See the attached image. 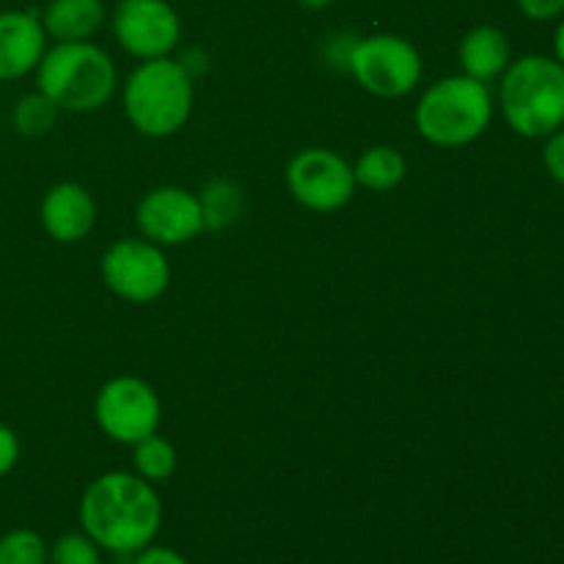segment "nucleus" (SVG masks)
I'll return each instance as SVG.
<instances>
[{
	"mask_svg": "<svg viewBox=\"0 0 564 564\" xmlns=\"http://www.w3.org/2000/svg\"><path fill=\"white\" fill-rule=\"evenodd\" d=\"M47 39L55 42H88L105 25L102 0H50L42 14Z\"/></svg>",
	"mask_w": 564,
	"mask_h": 564,
	"instance_id": "2eb2a0df",
	"label": "nucleus"
},
{
	"mask_svg": "<svg viewBox=\"0 0 564 564\" xmlns=\"http://www.w3.org/2000/svg\"><path fill=\"white\" fill-rule=\"evenodd\" d=\"M347 72L358 86L380 99L408 97L422 83V53L397 33H372L356 39L347 61Z\"/></svg>",
	"mask_w": 564,
	"mask_h": 564,
	"instance_id": "423d86ee",
	"label": "nucleus"
},
{
	"mask_svg": "<svg viewBox=\"0 0 564 564\" xmlns=\"http://www.w3.org/2000/svg\"><path fill=\"white\" fill-rule=\"evenodd\" d=\"M119 86V69L99 44L55 42L36 66V88L66 113L105 108Z\"/></svg>",
	"mask_w": 564,
	"mask_h": 564,
	"instance_id": "7ed1b4c3",
	"label": "nucleus"
},
{
	"mask_svg": "<svg viewBox=\"0 0 564 564\" xmlns=\"http://www.w3.org/2000/svg\"><path fill=\"white\" fill-rule=\"evenodd\" d=\"M496 113V99L488 83L468 75L435 80L419 97L413 121L419 135L438 149H460L485 135Z\"/></svg>",
	"mask_w": 564,
	"mask_h": 564,
	"instance_id": "20e7f679",
	"label": "nucleus"
},
{
	"mask_svg": "<svg viewBox=\"0 0 564 564\" xmlns=\"http://www.w3.org/2000/svg\"><path fill=\"white\" fill-rule=\"evenodd\" d=\"M554 58L564 66V17H562L560 25H556V31H554Z\"/></svg>",
	"mask_w": 564,
	"mask_h": 564,
	"instance_id": "a878e982",
	"label": "nucleus"
},
{
	"mask_svg": "<svg viewBox=\"0 0 564 564\" xmlns=\"http://www.w3.org/2000/svg\"><path fill=\"white\" fill-rule=\"evenodd\" d=\"M499 80L501 116L516 135L545 141L564 127V66L554 55L512 58Z\"/></svg>",
	"mask_w": 564,
	"mask_h": 564,
	"instance_id": "f03ea898",
	"label": "nucleus"
},
{
	"mask_svg": "<svg viewBox=\"0 0 564 564\" xmlns=\"http://www.w3.org/2000/svg\"><path fill=\"white\" fill-rule=\"evenodd\" d=\"M80 527L102 551L135 556L154 543L163 527V501L152 482L130 471L94 479L80 499Z\"/></svg>",
	"mask_w": 564,
	"mask_h": 564,
	"instance_id": "f257e3e1",
	"label": "nucleus"
},
{
	"mask_svg": "<svg viewBox=\"0 0 564 564\" xmlns=\"http://www.w3.org/2000/svg\"><path fill=\"white\" fill-rule=\"evenodd\" d=\"M518 9L529 20L549 22L556 20V17H564V0H518Z\"/></svg>",
	"mask_w": 564,
	"mask_h": 564,
	"instance_id": "b1692460",
	"label": "nucleus"
},
{
	"mask_svg": "<svg viewBox=\"0 0 564 564\" xmlns=\"http://www.w3.org/2000/svg\"><path fill=\"white\" fill-rule=\"evenodd\" d=\"M543 165L551 180L564 187V127L551 132L543 147Z\"/></svg>",
	"mask_w": 564,
	"mask_h": 564,
	"instance_id": "4be33fe9",
	"label": "nucleus"
},
{
	"mask_svg": "<svg viewBox=\"0 0 564 564\" xmlns=\"http://www.w3.org/2000/svg\"><path fill=\"white\" fill-rule=\"evenodd\" d=\"M132 463H135L138 477H143L147 482H165L176 471V449L169 438L154 433L132 444Z\"/></svg>",
	"mask_w": 564,
	"mask_h": 564,
	"instance_id": "a211bd4d",
	"label": "nucleus"
},
{
	"mask_svg": "<svg viewBox=\"0 0 564 564\" xmlns=\"http://www.w3.org/2000/svg\"><path fill=\"white\" fill-rule=\"evenodd\" d=\"M94 419L110 441L132 446L158 433L163 405H160L154 386H149L147 380L135 378V375H119L97 391Z\"/></svg>",
	"mask_w": 564,
	"mask_h": 564,
	"instance_id": "0eeeda50",
	"label": "nucleus"
},
{
	"mask_svg": "<svg viewBox=\"0 0 564 564\" xmlns=\"http://www.w3.org/2000/svg\"><path fill=\"white\" fill-rule=\"evenodd\" d=\"M20 463V435L0 422V479L9 477Z\"/></svg>",
	"mask_w": 564,
	"mask_h": 564,
	"instance_id": "5701e85b",
	"label": "nucleus"
},
{
	"mask_svg": "<svg viewBox=\"0 0 564 564\" xmlns=\"http://www.w3.org/2000/svg\"><path fill=\"white\" fill-rule=\"evenodd\" d=\"M113 36L132 58H165L182 39V20L169 0H119L113 11Z\"/></svg>",
	"mask_w": 564,
	"mask_h": 564,
	"instance_id": "9d476101",
	"label": "nucleus"
},
{
	"mask_svg": "<svg viewBox=\"0 0 564 564\" xmlns=\"http://www.w3.org/2000/svg\"><path fill=\"white\" fill-rule=\"evenodd\" d=\"M463 75L479 83L499 80L512 64V44L507 33L496 25H477L463 36L457 47Z\"/></svg>",
	"mask_w": 564,
	"mask_h": 564,
	"instance_id": "4468645a",
	"label": "nucleus"
},
{
	"mask_svg": "<svg viewBox=\"0 0 564 564\" xmlns=\"http://www.w3.org/2000/svg\"><path fill=\"white\" fill-rule=\"evenodd\" d=\"M47 50L42 17L33 11H0V83L36 72Z\"/></svg>",
	"mask_w": 564,
	"mask_h": 564,
	"instance_id": "ddd939ff",
	"label": "nucleus"
},
{
	"mask_svg": "<svg viewBox=\"0 0 564 564\" xmlns=\"http://www.w3.org/2000/svg\"><path fill=\"white\" fill-rule=\"evenodd\" d=\"M121 105L141 135L171 138L193 116V77L171 55L141 61L127 75Z\"/></svg>",
	"mask_w": 564,
	"mask_h": 564,
	"instance_id": "39448f33",
	"label": "nucleus"
},
{
	"mask_svg": "<svg viewBox=\"0 0 564 564\" xmlns=\"http://www.w3.org/2000/svg\"><path fill=\"white\" fill-rule=\"evenodd\" d=\"M102 281L127 303H154L171 286V264L163 248L143 237L116 240L102 253Z\"/></svg>",
	"mask_w": 564,
	"mask_h": 564,
	"instance_id": "6e6552de",
	"label": "nucleus"
},
{
	"mask_svg": "<svg viewBox=\"0 0 564 564\" xmlns=\"http://www.w3.org/2000/svg\"><path fill=\"white\" fill-rule=\"evenodd\" d=\"M39 220L47 237H53L61 246H72L91 235L97 224V204L91 193L77 182H58L42 196Z\"/></svg>",
	"mask_w": 564,
	"mask_h": 564,
	"instance_id": "f8f14e48",
	"label": "nucleus"
},
{
	"mask_svg": "<svg viewBox=\"0 0 564 564\" xmlns=\"http://www.w3.org/2000/svg\"><path fill=\"white\" fill-rule=\"evenodd\" d=\"M58 105L50 97H44L42 91H31L14 105L11 110V127H14L17 135L22 138H44L58 121Z\"/></svg>",
	"mask_w": 564,
	"mask_h": 564,
	"instance_id": "6ab92c4d",
	"label": "nucleus"
},
{
	"mask_svg": "<svg viewBox=\"0 0 564 564\" xmlns=\"http://www.w3.org/2000/svg\"><path fill=\"white\" fill-rule=\"evenodd\" d=\"M330 3H334V0H297V6H303V9L308 11H323L328 9Z\"/></svg>",
	"mask_w": 564,
	"mask_h": 564,
	"instance_id": "bb28decb",
	"label": "nucleus"
},
{
	"mask_svg": "<svg viewBox=\"0 0 564 564\" xmlns=\"http://www.w3.org/2000/svg\"><path fill=\"white\" fill-rule=\"evenodd\" d=\"M50 564H102V549L86 532H66L50 545Z\"/></svg>",
	"mask_w": 564,
	"mask_h": 564,
	"instance_id": "412c9836",
	"label": "nucleus"
},
{
	"mask_svg": "<svg viewBox=\"0 0 564 564\" xmlns=\"http://www.w3.org/2000/svg\"><path fill=\"white\" fill-rule=\"evenodd\" d=\"M135 224L143 240L160 248H176L207 231L198 196L180 185L152 187L138 202Z\"/></svg>",
	"mask_w": 564,
	"mask_h": 564,
	"instance_id": "9b49d317",
	"label": "nucleus"
},
{
	"mask_svg": "<svg viewBox=\"0 0 564 564\" xmlns=\"http://www.w3.org/2000/svg\"><path fill=\"white\" fill-rule=\"evenodd\" d=\"M132 564H191L180 551L169 549V545H147L132 556Z\"/></svg>",
	"mask_w": 564,
	"mask_h": 564,
	"instance_id": "393cba45",
	"label": "nucleus"
},
{
	"mask_svg": "<svg viewBox=\"0 0 564 564\" xmlns=\"http://www.w3.org/2000/svg\"><path fill=\"white\" fill-rule=\"evenodd\" d=\"M408 174V160L405 154L389 143H378L361 152V158L352 163V176H356L358 187H367L372 193L394 191L402 185Z\"/></svg>",
	"mask_w": 564,
	"mask_h": 564,
	"instance_id": "dca6fc26",
	"label": "nucleus"
},
{
	"mask_svg": "<svg viewBox=\"0 0 564 564\" xmlns=\"http://www.w3.org/2000/svg\"><path fill=\"white\" fill-rule=\"evenodd\" d=\"M286 187L301 207L312 213H336L356 196L352 165L339 152L308 147L286 165Z\"/></svg>",
	"mask_w": 564,
	"mask_h": 564,
	"instance_id": "1a4fd4ad",
	"label": "nucleus"
},
{
	"mask_svg": "<svg viewBox=\"0 0 564 564\" xmlns=\"http://www.w3.org/2000/svg\"><path fill=\"white\" fill-rule=\"evenodd\" d=\"M0 564H50V545L33 529H11L0 538Z\"/></svg>",
	"mask_w": 564,
	"mask_h": 564,
	"instance_id": "aec40b11",
	"label": "nucleus"
},
{
	"mask_svg": "<svg viewBox=\"0 0 564 564\" xmlns=\"http://www.w3.org/2000/svg\"><path fill=\"white\" fill-rule=\"evenodd\" d=\"M202 204L204 226L207 229H226L235 224L242 213V191L231 180H213L196 193Z\"/></svg>",
	"mask_w": 564,
	"mask_h": 564,
	"instance_id": "f3484780",
	"label": "nucleus"
}]
</instances>
